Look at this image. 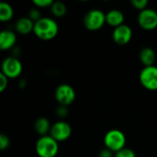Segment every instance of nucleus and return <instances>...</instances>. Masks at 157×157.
<instances>
[{"mask_svg":"<svg viewBox=\"0 0 157 157\" xmlns=\"http://www.w3.org/2000/svg\"><path fill=\"white\" fill-rule=\"evenodd\" d=\"M106 24V14L99 9L88 11L84 17V26L90 31L99 30Z\"/></svg>","mask_w":157,"mask_h":157,"instance_id":"nucleus-4","label":"nucleus"},{"mask_svg":"<svg viewBox=\"0 0 157 157\" xmlns=\"http://www.w3.org/2000/svg\"><path fill=\"white\" fill-rule=\"evenodd\" d=\"M114 157H136V155L133 150L125 147V148L121 149V151L117 152Z\"/></svg>","mask_w":157,"mask_h":157,"instance_id":"nucleus-19","label":"nucleus"},{"mask_svg":"<svg viewBox=\"0 0 157 157\" xmlns=\"http://www.w3.org/2000/svg\"><path fill=\"white\" fill-rule=\"evenodd\" d=\"M34 128H35V131L40 136H45V135L50 134L52 125L50 124V121H48V119L44 117H40L36 120L34 123Z\"/></svg>","mask_w":157,"mask_h":157,"instance_id":"nucleus-15","label":"nucleus"},{"mask_svg":"<svg viewBox=\"0 0 157 157\" xmlns=\"http://www.w3.org/2000/svg\"><path fill=\"white\" fill-rule=\"evenodd\" d=\"M50 8H51L52 15L57 17H63L67 13V6H65V4H63L61 1L53 2V4L52 5Z\"/></svg>","mask_w":157,"mask_h":157,"instance_id":"nucleus-17","label":"nucleus"},{"mask_svg":"<svg viewBox=\"0 0 157 157\" xmlns=\"http://www.w3.org/2000/svg\"><path fill=\"white\" fill-rule=\"evenodd\" d=\"M75 89L67 84L60 85L55 90V98L60 106L68 107L75 100Z\"/></svg>","mask_w":157,"mask_h":157,"instance_id":"nucleus-7","label":"nucleus"},{"mask_svg":"<svg viewBox=\"0 0 157 157\" xmlns=\"http://www.w3.org/2000/svg\"><path fill=\"white\" fill-rule=\"evenodd\" d=\"M72 134V128L70 124L64 121H59L52 125L50 136H52L56 142L62 143L70 138Z\"/></svg>","mask_w":157,"mask_h":157,"instance_id":"nucleus-8","label":"nucleus"},{"mask_svg":"<svg viewBox=\"0 0 157 157\" xmlns=\"http://www.w3.org/2000/svg\"><path fill=\"white\" fill-rule=\"evenodd\" d=\"M34 25H35V23L29 17H20L17 20V22L15 24V29L19 34L27 35L30 32H33Z\"/></svg>","mask_w":157,"mask_h":157,"instance_id":"nucleus-12","label":"nucleus"},{"mask_svg":"<svg viewBox=\"0 0 157 157\" xmlns=\"http://www.w3.org/2000/svg\"><path fill=\"white\" fill-rule=\"evenodd\" d=\"M29 17L34 23L37 22L38 20H40V19L41 18L40 13V11H39L37 8H33V9H31V10L29 12Z\"/></svg>","mask_w":157,"mask_h":157,"instance_id":"nucleus-22","label":"nucleus"},{"mask_svg":"<svg viewBox=\"0 0 157 157\" xmlns=\"http://www.w3.org/2000/svg\"><path fill=\"white\" fill-rule=\"evenodd\" d=\"M124 18L123 13L118 9H112L106 14V23L114 29L123 25Z\"/></svg>","mask_w":157,"mask_h":157,"instance_id":"nucleus-13","label":"nucleus"},{"mask_svg":"<svg viewBox=\"0 0 157 157\" xmlns=\"http://www.w3.org/2000/svg\"><path fill=\"white\" fill-rule=\"evenodd\" d=\"M17 42V35L13 30L5 29L0 33V49L3 51L10 50Z\"/></svg>","mask_w":157,"mask_h":157,"instance_id":"nucleus-11","label":"nucleus"},{"mask_svg":"<svg viewBox=\"0 0 157 157\" xmlns=\"http://www.w3.org/2000/svg\"><path fill=\"white\" fill-rule=\"evenodd\" d=\"M33 4L35 6L39 8H45V7H51L53 4L52 0H34Z\"/></svg>","mask_w":157,"mask_h":157,"instance_id":"nucleus-21","label":"nucleus"},{"mask_svg":"<svg viewBox=\"0 0 157 157\" xmlns=\"http://www.w3.org/2000/svg\"><path fill=\"white\" fill-rule=\"evenodd\" d=\"M23 70V66L21 62L14 57H6L2 63V74H4L8 79L9 78H17L18 77Z\"/></svg>","mask_w":157,"mask_h":157,"instance_id":"nucleus-5","label":"nucleus"},{"mask_svg":"<svg viewBox=\"0 0 157 157\" xmlns=\"http://www.w3.org/2000/svg\"><path fill=\"white\" fill-rule=\"evenodd\" d=\"M140 82L142 86L150 91L157 90V66L144 67L140 73Z\"/></svg>","mask_w":157,"mask_h":157,"instance_id":"nucleus-6","label":"nucleus"},{"mask_svg":"<svg viewBox=\"0 0 157 157\" xmlns=\"http://www.w3.org/2000/svg\"><path fill=\"white\" fill-rule=\"evenodd\" d=\"M139 58L142 63L144 65V67L153 66L155 65V62L156 60V54H155V52L152 48L145 47L140 52Z\"/></svg>","mask_w":157,"mask_h":157,"instance_id":"nucleus-14","label":"nucleus"},{"mask_svg":"<svg viewBox=\"0 0 157 157\" xmlns=\"http://www.w3.org/2000/svg\"><path fill=\"white\" fill-rule=\"evenodd\" d=\"M67 107H64V106H60L57 110H56V114L61 117V118H64L66 115H67Z\"/></svg>","mask_w":157,"mask_h":157,"instance_id":"nucleus-24","label":"nucleus"},{"mask_svg":"<svg viewBox=\"0 0 157 157\" xmlns=\"http://www.w3.org/2000/svg\"><path fill=\"white\" fill-rule=\"evenodd\" d=\"M35 150L40 157H55L59 152V143L52 136H40L36 143Z\"/></svg>","mask_w":157,"mask_h":157,"instance_id":"nucleus-2","label":"nucleus"},{"mask_svg":"<svg viewBox=\"0 0 157 157\" xmlns=\"http://www.w3.org/2000/svg\"><path fill=\"white\" fill-rule=\"evenodd\" d=\"M10 145L9 137L6 134H0V150H6Z\"/></svg>","mask_w":157,"mask_h":157,"instance_id":"nucleus-20","label":"nucleus"},{"mask_svg":"<svg viewBox=\"0 0 157 157\" xmlns=\"http://www.w3.org/2000/svg\"><path fill=\"white\" fill-rule=\"evenodd\" d=\"M131 3H132V6L135 9L140 10V12L146 9V8H148L147 7V6H148V1L147 0H132Z\"/></svg>","mask_w":157,"mask_h":157,"instance_id":"nucleus-18","label":"nucleus"},{"mask_svg":"<svg viewBox=\"0 0 157 157\" xmlns=\"http://www.w3.org/2000/svg\"><path fill=\"white\" fill-rule=\"evenodd\" d=\"M8 85V78L2 73H0V92H4Z\"/></svg>","mask_w":157,"mask_h":157,"instance_id":"nucleus-23","label":"nucleus"},{"mask_svg":"<svg viewBox=\"0 0 157 157\" xmlns=\"http://www.w3.org/2000/svg\"><path fill=\"white\" fill-rule=\"evenodd\" d=\"M104 144L107 149L116 154L117 152L125 148L126 136L120 130H117V129L110 130L105 134Z\"/></svg>","mask_w":157,"mask_h":157,"instance_id":"nucleus-3","label":"nucleus"},{"mask_svg":"<svg viewBox=\"0 0 157 157\" xmlns=\"http://www.w3.org/2000/svg\"><path fill=\"white\" fill-rule=\"evenodd\" d=\"M113 40L116 44L124 46L128 44L132 39V30L128 25H121L118 28H115L112 33Z\"/></svg>","mask_w":157,"mask_h":157,"instance_id":"nucleus-10","label":"nucleus"},{"mask_svg":"<svg viewBox=\"0 0 157 157\" xmlns=\"http://www.w3.org/2000/svg\"><path fill=\"white\" fill-rule=\"evenodd\" d=\"M59 32V26L57 22L52 17H41L35 22L33 33L36 37L42 40H51L54 39Z\"/></svg>","mask_w":157,"mask_h":157,"instance_id":"nucleus-1","label":"nucleus"},{"mask_svg":"<svg viewBox=\"0 0 157 157\" xmlns=\"http://www.w3.org/2000/svg\"><path fill=\"white\" fill-rule=\"evenodd\" d=\"M115 156V154L113 152H111L110 150L105 148L103 150L100 151L99 155H98V157H114Z\"/></svg>","mask_w":157,"mask_h":157,"instance_id":"nucleus-25","label":"nucleus"},{"mask_svg":"<svg viewBox=\"0 0 157 157\" xmlns=\"http://www.w3.org/2000/svg\"><path fill=\"white\" fill-rule=\"evenodd\" d=\"M139 26L144 30H154L157 28V12L152 8L141 11L137 17Z\"/></svg>","mask_w":157,"mask_h":157,"instance_id":"nucleus-9","label":"nucleus"},{"mask_svg":"<svg viewBox=\"0 0 157 157\" xmlns=\"http://www.w3.org/2000/svg\"><path fill=\"white\" fill-rule=\"evenodd\" d=\"M14 16V10L13 7L6 3V2H2L0 4V20L2 22H6L9 21Z\"/></svg>","mask_w":157,"mask_h":157,"instance_id":"nucleus-16","label":"nucleus"}]
</instances>
